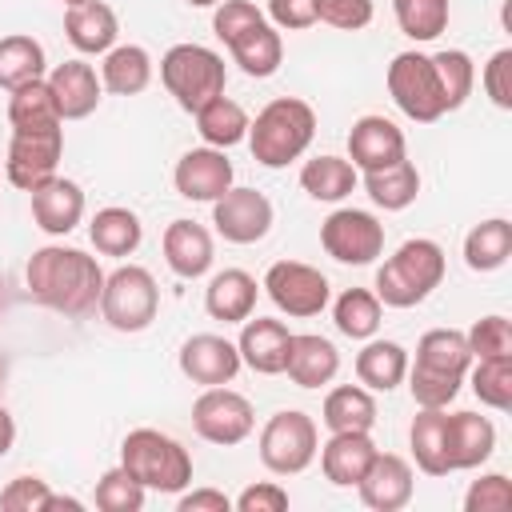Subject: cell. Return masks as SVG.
Masks as SVG:
<instances>
[{
	"label": "cell",
	"instance_id": "9",
	"mask_svg": "<svg viewBox=\"0 0 512 512\" xmlns=\"http://www.w3.org/2000/svg\"><path fill=\"white\" fill-rule=\"evenodd\" d=\"M260 464L272 476H300L320 452V428L300 408H280L260 428Z\"/></svg>",
	"mask_w": 512,
	"mask_h": 512
},
{
	"label": "cell",
	"instance_id": "51",
	"mask_svg": "<svg viewBox=\"0 0 512 512\" xmlns=\"http://www.w3.org/2000/svg\"><path fill=\"white\" fill-rule=\"evenodd\" d=\"M268 24L284 32H304L316 24V4L312 0H268Z\"/></svg>",
	"mask_w": 512,
	"mask_h": 512
},
{
	"label": "cell",
	"instance_id": "17",
	"mask_svg": "<svg viewBox=\"0 0 512 512\" xmlns=\"http://www.w3.org/2000/svg\"><path fill=\"white\" fill-rule=\"evenodd\" d=\"M404 156H408V140H404V132L388 116L368 112V116H360L352 124V132H348V160H352L356 172H376V168H388V164H396Z\"/></svg>",
	"mask_w": 512,
	"mask_h": 512
},
{
	"label": "cell",
	"instance_id": "42",
	"mask_svg": "<svg viewBox=\"0 0 512 512\" xmlns=\"http://www.w3.org/2000/svg\"><path fill=\"white\" fill-rule=\"evenodd\" d=\"M476 392L480 404L496 408V412H508L512 408V356H488V360H476V368H468L464 376Z\"/></svg>",
	"mask_w": 512,
	"mask_h": 512
},
{
	"label": "cell",
	"instance_id": "36",
	"mask_svg": "<svg viewBox=\"0 0 512 512\" xmlns=\"http://www.w3.org/2000/svg\"><path fill=\"white\" fill-rule=\"evenodd\" d=\"M508 256H512V224L504 216L480 220L464 236V264L472 272H496L508 264Z\"/></svg>",
	"mask_w": 512,
	"mask_h": 512
},
{
	"label": "cell",
	"instance_id": "6",
	"mask_svg": "<svg viewBox=\"0 0 512 512\" xmlns=\"http://www.w3.org/2000/svg\"><path fill=\"white\" fill-rule=\"evenodd\" d=\"M120 468H128L148 492H184L192 484L188 448L160 428H132L120 440Z\"/></svg>",
	"mask_w": 512,
	"mask_h": 512
},
{
	"label": "cell",
	"instance_id": "30",
	"mask_svg": "<svg viewBox=\"0 0 512 512\" xmlns=\"http://www.w3.org/2000/svg\"><path fill=\"white\" fill-rule=\"evenodd\" d=\"M88 240L100 256H132L144 240V224L132 208H120V204H108L100 208L92 220H88Z\"/></svg>",
	"mask_w": 512,
	"mask_h": 512
},
{
	"label": "cell",
	"instance_id": "3",
	"mask_svg": "<svg viewBox=\"0 0 512 512\" xmlns=\"http://www.w3.org/2000/svg\"><path fill=\"white\" fill-rule=\"evenodd\" d=\"M212 32L224 40L232 60L256 80L272 76L284 60L280 28H272L268 16L252 0H220L212 12Z\"/></svg>",
	"mask_w": 512,
	"mask_h": 512
},
{
	"label": "cell",
	"instance_id": "25",
	"mask_svg": "<svg viewBox=\"0 0 512 512\" xmlns=\"http://www.w3.org/2000/svg\"><path fill=\"white\" fill-rule=\"evenodd\" d=\"M284 372L296 388H324L336 380L340 372V352L328 336H316V332H292V344H288V360H284Z\"/></svg>",
	"mask_w": 512,
	"mask_h": 512
},
{
	"label": "cell",
	"instance_id": "4",
	"mask_svg": "<svg viewBox=\"0 0 512 512\" xmlns=\"http://www.w3.org/2000/svg\"><path fill=\"white\" fill-rule=\"evenodd\" d=\"M312 136H316V112L300 96H276L256 112V120H248V148L252 160L264 168H284L300 160Z\"/></svg>",
	"mask_w": 512,
	"mask_h": 512
},
{
	"label": "cell",
	"instance_id": "1",
	"mask_svg": "<svg viewBox=\"0 0 512 512\" xmlns=\"http://www.w3.org/2000/svg\"><path fill=\"white\" fill-rule=\"evenodd\" d=\"M24 284L28 296L60 316H92L100 308V292H104V268L96 264V256L80 252V248H64V244H44L28 256L24 264Z\"/></svg>",
	"mask_w": 512,
	"mask_h": 512
},
{
	"label": "cell",
	"instance_id": "54",
	"mask_svg": "<svg viewBox=\"0 0 512 512\" xmlns=\"http://www.w3.org/2000/svg\"><path fill=\"white\" fill-rule=\"evenodd\" d=\"M60 508H68V512H80V508H84V500H76V496H56V492H52L44 512H60Z\"/></svg>",
	"mask_w": 512,
	"mask_h": 512
},
{
	"label": "cell",
	"instance_id": "56",
	"mask_svg": "<svg viewBox=\"0 0 512 512\" xmlns=\"http://www.w3.org/2000/svg\"><path fill=\"white\" fill-rule=\"evenodd\" d=\"M60 4H68V8H72V4H84V0H60Z\"/></svg>",
	"mask_w": 512,
	"mask_h": 512
},
{
	"label": "cell",
	"instance_id": "35",
	"mask_svg": "<svg viewBox=\"0 0 512 512\" xmlns=\"http://www.w3.org/2000/svg\"><path fill=\"white\" fill-rule=\"evenodd\" d=\"M192 116H196V132L208 148H232V144L248 140V112L236 100H228L224 92L216 100H208L204 108H196Z\"/></svg>",
	"mask_w": 512,
	"mask_h": 512
},
{
	"label": "cell",
	"instance_id": "39",
	"mask_svg": "<svg viewBox=\"0 0 512 512\" xmlns=\"http://www.w3.org/2000/svg\"><path fill=\"white\" fill-rule=\"evenodd\" d=\"M444 408H420V416L408 428V444L416 456V468L424 476H448V460H444Z\"/></svg>",
	"mask_w": 512,
	"mask_h": 512
},
{
	"label": "cell",
	"instance_id": "29",
	"mask_svg": "<svg viewBox=\"0 0 512 512\" xmlns=\"http://www.w3.org/2000/svg\"><path fill=\"white\" fill-rule=\"evenodd\" d=\"M408 376V348L396 340H364L356 352V380L368 392H392Z\"/></svg>",
	"mask_w": 512,
	"mask_h": 512
},
{
	"label": "cell",
	"instance_id": "19",
	"mask_svg": "<svg viewBox=\"0 0 512 512\" xmlns=\"http://www.w3.org/2000/svg\"><path fill=\"white\" fill-rule=\"evenodd\" d=\"M496 448V424L480 412H452L444 416V460L448 472L480 468Z\"/></svg>",
	"mask_w": 512,
	"mask_h": 512
},
{
	"label": "cell",
	"instance_id": "52",
	"mask_svg": "<svg viewBox=\"0 0 512 512\" xmlns=\"http://www.w3.org/2000/svg\"><path fill=\"white\" fill-rule=\"evenodd\" d=\"M176 508L180 512H232V500L216 488H192V492H176Z\"/></svg>",
	"mask_w": 512,
	"mask_h": 512
},
{
	"label": "cell",
	"instance_id": "47",
	"mask_svg": "<svg viewBox=\"0 0 512 512\" xmlns=\"http://www.w3.org/2000/svg\"><path fill=\"white\" fill-rule=\"evenodd\" d=\"M48 496H52L48 480H40V476H12L0 488V508L4 512H44Z\"/></svg>",
	"mask_w": 512,
	"mask_h": 512
},
{
	"label": "cell",
	"instance_id": "57",
	"mask_svg": "<svg viewBox=\"0 0 512 512\" xmlns=\"http://www.w3.org/2000/svg\"><path fill=\"white\" fill-rule=\"evenodd\" d=\"M0 308H4V296H0Z\"/></svg>",
	"mask_w": 512,
	"mask_h": 512
},
{
	"label": "cell",
	"instance_id": "44",
	"mask_svg": "<svg viewBox=\"0 0 512 512\" xmlns=\"http://www.w3.org/2000/svg\"><path fill=\"white\" fill-rule=\"evenodd\" d=\"M436 60V72H440V84H444V100H448V112H456L468 96H472V84H476V64L464 48H444V52H432Z\"/></svg>",
	"mask_w": 512,
	"mask_h": 512
},
{
	"label": "cell",
	"instance_id": "8",
	"mask_svg": "<svg viewBox=\"0 0 512 512\" xmlns=\"http://www.w3.org/2000/svg\"><path fill=\"white\" fill-rule=\"evenodd\" d=\"M388 96L416 124H436L448 112L436 60L428 52H416V48L392 56V64H388Z\"/></svg>",
	"mask_w": 512,
	"mask_h": 512
},
{
	"label": "cell",
	"instance_id": "14",
	"mask_svg": "<svg viewBox=\"0 0 512 512\" xmlns=\"http://www.w3.org/2000/svg\"><path fill=\"white\" fill-rule=\"evenodd\" d=\"M320 248L336 264H372L384 252V224L364 208H336L320 224Z\"/></svg>",
	"mask_w": 512,
	"mask_h": 512
},
{
	"label": "cell",
	"instance_id": "11",
	"mask_svg": "<svg viewBox=\"0 0 512 512\" xmlns=\"http://www.w3.org/2000/svg\"><path fill=\"white\" fill-rule=\"evenodd\" d=\"M268 300L284 312V316H296V320H308V316H320L328 308V296H332V284L320 268L304 264V260H276L268 272H264V284Z\"/></svg>",
	"mask_w": 512,
	"mask_h": 512
},
{
	"label": "cell",
	"instance_id": "37",
	"mask_svg": "<svg viewBox=\"0 0 512 512\" xmlns=\"http://www.w3.org/2000/svg\"><path fill=\"white\" fill-rule=\"evenodd\" d=\"M356 168H352V160H344V156H312V160H304V168H300V188L312 196V200H324V204H336V200H344L352 188H356Z\"/></svg>",
	"mask_w": 512,
	"mask_h": 512
},
{
	"label": "cell",
	"instance_id": "48",
	"mask_svg": "<svg viewBox=\"0 0 512 512\" xmlns=\"http://www.w3.org/2000/svg\"><path fill=\"white\" fill-rule=\"evenodd\" d=\"M316 4V20L340 28V32H360L372 24V0H312Z\"/></svg>",
	"mask_w": 512,
	"mask_h": 512
},
{
	"label": "cell",
	"instance_id": "2",
	"mask_svg": "<svg viewBox=\"0 0 512 512\" xmlns=\"http://www.w3.org/2000/svg\"><path fill=\"white\" fill-rule=\"evenodd\" d=\"M468 368H472V352L464 332L428 328L416 340V360H408V376H404L416 408H448L460 396Z\"/></svg>",
	"mask_w": 512,
	"mask_h": 512
},
{
	"label": "cell",
	"instance_id": "34",
	"mask_svg": "<svg viewBox=\"0 0 512 512\" xmlns=\"http://www.w3.org/2000/svg\"><path fill=\"white\" fill-rule=\"evenodd\" d=\"M364 192L376 208L384 212H404L416 196H420V172L416 164L404 156L388 168H376V172H364Z\"/></svg>",
	"mask_w": 512,
	"mask_h": 512
},
{
	"label": "cell",
	"instance_id": "10",
	"mask_svg": "<svg viewBox=\"0 0 512 512\" xmlns=\"http://www.w3.org/2000/svg\"><path fill=\"white\" fill-rule=\"evenodd\" d=\"M160 312V288L148 268L120 264L112 276H104L100 292V316L116 332H144Z\"/></svg>",
	"mask_w": 512,
	"mask_h": 512
},
{
	"label": "cell",
	"instance_id": "58",
	"mask_svg": "<svg viewBox=\"0 0 512 512\" xmlns=\"http://www.w3.org/2000/svg\"><path fill=\"white\" fill-rule=\"evenodd\" d=\"M0 372H4V368H0Z\"/></svg>",
	"mask_w": 512,
	"mask_h": 512
},
{
	"label": "cell",
	"instance_id": "18",
	"mask_svg": "<svg viewBox=\"0 0 512 512\" xmlns=\"http://www.w3.org/2000/svg\"><path fill=\"white\" fill-rule=\"evenodd\" d=\"M232 160L224 156V148H188L180 160H176V172H172V184L184 200H220L228 188H232Z\"/></svg>",
	"mask_w": 512,
	"mask_h": 512
},
{
	"label": "cell",
	"instance_id": "32",
	"mask_svg": "<svg viewBox=\"0 0 512 512\" xmlns=\"http://www.w3.org/2000/svg\"><path fill=\"white\" fill-rule=\"evenodd\" d=\"M48 72V56H44V44L28 32H12V36H0V88L4 92H16L32 80H44Z\"/></svg>",
	"mask_w": 512,
	"mask_h": 512
},
{
	"label": "cell",
	"instance_id": "27",
	"mask_svg": "<svg viewBox=\"0 0 512 512\" xmlns=\"http://www.w3.org/2000/svg\"><path fill=\"white\" fill-rule=\"evenodd\" d=\"M64 36L80 56H104L120 36V20H116L112 4L84 0L64 12Z\"/></svg>",
	"mask_w": 512,
	"mask_h": 512
},
{
	"label": "cell",
	"instance_id": "21",
	"mask_svg": "<svg viewBox=\"0 0 512 512\" xmlns=\"http://www.w3.org/2000/svg\"><path fill=\"white\" fill-rule=\"evenodd\" d=\"M28 196H32V220L48 236H68L84 220V188L60 172L52 180L36 184Z\"/></svg>",
	"mask_w": 512,
	"mask_h": 512
},
{
	"label": "cell",
	"instance_id": "53",
	"mask_svg": "<svg viewBox=\"0 0 512 512\" xmlns=\"http://www.w3.org/2000/svg\"><path fill=\"white\" fill-rule=\"evenodd\" d=\"M12 444H16V420H12V412L0 404V456H8Z\"/></svg>",
	"mask_w": 512,
	"mask_h": 512
},
{
	"label": "cell",
	"instance_id": "24",
	"mask_svg": "<svg viewBox=\"0 0 512 512\" xmlns=\"http://www.w3.org/2000/svg\"><path fill=\"white\" fill-rule=\"evenodd\" d=\"M160 248H164L168 268H172L180 280H200V276L212 268V260H216L212 232H208L204 224H196V220H172V224L164 228Z\"/></svg>",
	"mask_w": 512,
	"mask_h": 512
},
{
	"label": "cell",
	"instance_id": "45",
	"mask_svg": "<svg viewBox=\"0 0 512 512\" xmlns=\"http://www.w3.org/2000/svg\"><path fill=\"white\" fill-rule=\"evenodd\" d=\"M468 352L472 360H488V356H512V324L504 316H480L468 332Z\"/></svg>",
	"mask_w": 512,
	"mask_h": 512
},
{
	"label": "cell",
	"instance_id": "38",
	"mask_svg": "<svg viewBox=\"0 0 512 512\" xmlns=\"http://www.w3.org/2000/svg\"><path fill=\"white\" fill-rule=\"evenodd\" d=\"M380 316H384V304L368 288H344L332 304V320L348 340H372L380 328Z\"/></svg>",
	"mask_w": 512,
	"mask_h": 512
},
{
	"label": "cell",
	"instance_id": "43",
	"mask_svg": "<svg viewBox=\"0 0 512 512\" xmlns=\"http://www.w3.org/2000/svg\"><path fill=\"white\" fill-rule=\"evenodd\" d=\"M144 496L148 488L128 472V468H108L100 480H96V508L100 512H140L144 508Z\"/></svg>",
	"mask_w": 512,
	"mask_h": 512
},
{
	"label": "cell",
	"instance_id": "16",
	"mask_svg": "<svg viewBox=\"0 0 512 512\" xmlns=\"http://www.w3.org/2000/svg\"><path fill=\"white\" fill-rule=\"evenodd\" d=\"M240 368H244V360H240L236 344L216 332H196L180 344V372L200 388L232 384Z\"/></svg>",
	"mask_w": 512,
	"mask_h": 512
},
{
	"label": "cell",
	"instance_id": "41",
	"mask_svg": "<svg viewBox=\"0 0 512 512\" xmlns=\"http://www.w3.org/2000/svg\"><path fill=\"white\" fill-rule=\"evenodd\" d=\"M392 12H396V24L408 40L428 44L448 28L452 0H392Z\"/></svg>",
	"mask_w": 512,
	"mask_h": 512
},
{
	"label": "cell",
	"instance_id": "33",
	"mask_svg": "<svg viewBox=\"0 0 512 512\" xmlns=\"http://www.w3.org/2000/svg\"><path fill=\"white\" fill-rule=\"evenodd\" d=\"M320 420L328 432H372L376 424V400L364 384H340L324 396Z\"/></svg>",
	"mask_w": 512,
	"mask_h": 512
},
{
	"label": "cell",
	"instance_id": "20",
	"mask_svg": "<svg viewBox=\"0 0 512 512\" xmlns=\"http://www.w3.org/2000/svg\"><path fill=\"white\" fill-rule=\"evenodd\" d=\"M412 488H416L412 464L404 456H396V452H376V460L368 464V472L356 484L360 500L372 512H400L412 500Z\"/></svg>",
	"mask_w": 512,
	"mask_h": 512
},
{
	"label": "cell",
	"instance_id": "7",
	"mask_svg": "<svg viewBox=\"0 0 512 512\" xmlns=\"http://www.w3.org/2000/svg\"><path fill=\"white\" fill-rule=\"evenodd\" d=\"M160 84L184 112H196L224 92L228 68H224V56L204 44H172L160 56Z\"/></svg>",
	"mask_w": 512,
	"mask_h": 512
},
{
	"label": "cell",
	"instance_id": "28",
	"mask_svg": "<svg viewBox=\"0 0 512 512\" xmlns=\"http://www.w3.org/2000/svg\"><path fill=\"white\" fill-rule=\"evenodd\" d=\"M256 296H260V288L244 268H224L204 288V312L224 324H244L256 312Z\"/></svg>",
	"mask_w": 512,
	"mask_h": 512
},
{
	"label": "cell",
	"instance_id": "46",
	"mask_svg": "<svg viewBox=\"0 0 512 512\" xmlns=\"http://www.w3.org/2000/svg\"><path fill=\"white\" fill-rule=\"evenodd\" d=\"M512 508V480L504 472H488L472 480L464 492V512H508Z\"/></svg>",
	"mask_w": 512,
	"mask_h": 512
},
{
	"label": "cell",
	"instance_id": "5",
	"mask_svg": "<svg viewBox=\"0 0 512 512\" xmlns=\"http://www.w3.org/2000/svg\"><path fill=\"white\" fill-rule=\"evenodd\" d=\"M444 280V248L428 236L404 240L380 268H376V300L384 308H416L428 300Z\"/></svg>",
	"mask_w": 512,
	"mask_h": 512
},
{
	"label": "cell",
	"instance_id": "31",
	"mask_svg": "<svg viewBox=\"0 0 512 512\" xmlns=\"http://www.w3.org/2000/svg\"><path fill=\"white\" fill-rule=\"evenodd\" d=\"M100 84L112 96H136L152 84V56L140 44H112L100 64Z\"/></svg>",
	"mask_w": 512,
	"mask_h": 512
},
{
	"label": "cell",
	"instance_id": "50",
	"mask_svg": "<svg viewBox=\"0 0 512 512\" xmlns=\"http://www.w3.org/2000/svg\"><path fill=\"white\" fill-rule=\"evenodd\" d=\"M236 512H284L288 508V492L276 484V480H260V484H248L236 500H232Z\"/></svg>",
	"mask_w": 512,
	"mask_h": 512
},
{
	"label": "cell",
	"instance_id": "49",
	"mask_svg": "<svg viewBox=\"0 0 512 512\" xmlns=\"http://www.w3.org/2000/svg\"><path fill=\"white\" fill-rule=\"evenodd\" d=\"M484 92H488V100L496 104V108H512V48H500V52H492L488 56V64H484Z\"/></svg>",
	"mask_w": 512,
	"mask_h": 512
},
{
	"label": "cell",
	"instance_id": "55",
	"mask_svg": "<svg viewBox=\"0 0 512 512\" xmlns=\"http://www.w3.org/2000/svg\"><path fill=\"white\" fill-rule=\"evenodd\" d=\"M192 8H212V4H220V0H188Z\"/></svg>",
	"mask_w": 512,
	"mask_h": 512
},
{
	"label": "cell",
	"instance_id": "13",
	"mask_svg": "<svg viewBox=\"0 0 512 512\" xmlns=\"http://www.w3.org/2000/svg\"><path fill=\"white\" fill-rule=\"evenodd\" d=\"M192 428H196L200 440L220 444V448H232V444H240V440L252 436L256 412H252L248 396L232 392L228 384H216V388H204L192 400Z\"/></svg>",
	"mask_w": 512,
	"mask_h": 512
},
{
	"label": "cell",
	"instance_id": "12",
	"mask_svg": "<svg viewBox=\"0 0 512 512\" xmlns=\"http://www.w3.org/2000/svg\"><path fill=\"white\" fill-rule=\"evenodd\" d=\"M64 156V128H16L4 156V176L12 188L32 192L36 184L52 180Z\"/></svg>",
	"mask_w": 512,
	"mask_h": 512
},
{
	"label": "cell",
	"instance_id": "26",
	"mask_svg": "<svg viewBox=\"0 0 512 512\" xmlns=\"http://www.w3.org/2000/svg\"><path fill=\"white\" fill-rule=\"evenodd\" d=\"M376 444L368 432H332L320 444V472L328 484L336 488H356L360 476L368 472V464L376 460Z\"/></svg>",
	"mask_w": 512,
	"mask_h": 512
},
{
	"label": "cell",
	"instance_id": "22",
	"mask_svg": "<svg viewBox=\"0 0 512 512\" xmlns=\"http://www.w3.org/2000/svg\"><path fill=\"white\" fill-rule=\"evenodd\" d=\"M44 80L52 88V100L60 108V120H84V116H92L96 104H100V92H104V84H100V76H96V68L88 60H64Z\"/></svg>",
	"mask_w": 512,
	"mask_h": 512
},
{
	"label": "cell",
	"instance_id": "15",
	"mask_svg": "<svg viewBox=\"0 0 512 512\" xmlns=\"http://www.w3.org/2000/svg\"><path fill=\"white\" fill-rule=\"evenodd\" d=\"M212 224L228 244H256L272 228V200L256 188H228L212 200Z\"/></svg>",
	"mask_w": 512,
	"mask_h": 512
},
{
	"label": "cell",
	"instance_id": "23",
	"mask_svg": "<svg viewBox=\"0 0 512 512\" xmlns=\"http://www.w3.org/2000/svg\"><path fill=\"white\" fill-rule=\"evenodd\" d=\"M288 344H292V332L284 320H272V316H248L244 328H240V340H236V352L240 360L260 372V376H280L284 372V360H288Z\"/></svg>",
	"mask_w": 512,
	"mask_h": 512
},
{
	"label": "cell",
	"instance_id": "40",
	"mask_svg": "<svg viewBox=\"0 0 512 512\" xmlns=\"http://www.w3.org/2000/svg\"><path fill=\"white\" fill-rule=\"evenodd\" d=\"M8 124H12V132L16 128H56V124H64L48 80H32V84H24L8 96Z\"/></svg>",
	"mask_w": 512,
	"mask_h": 512
}]
</instances>
